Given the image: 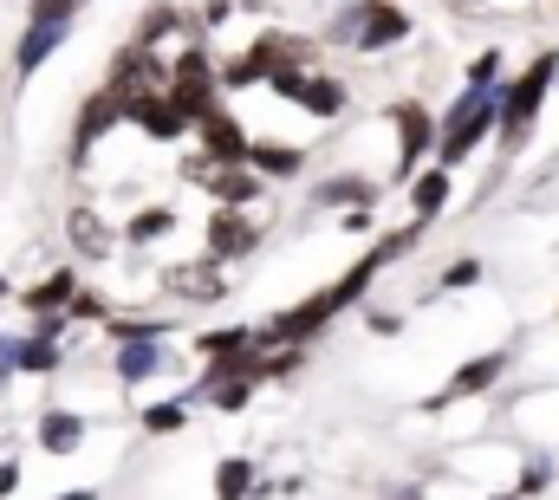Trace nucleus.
Returning <instances> with one entry per match:
<instances>
[{"instance_id":"nucleus-1","label":"nucleus","mask_w":559,"mask_h":500,"mask_svg":"<svg viewBox=\"0 0 559 500\" xmlns=\"http://www.w3.org/2000/svg\"><path fill=\"white\" fill-rule=\"evenodd\" d=\"M319 66H325V52H319L312 33H299V26H261L241 52H228L215 66V79H222V98H235V92L267 85L274 72H319Z\"/></svg>"},{"instance_id":"nucleus-2","label":"nucleus","mask_w":559,"mask_h":500,"mask_svg":"<svg viewBox=\"0 0 559 500\" xmlns=\"http://www.w3.org/2000/svg\"><path fill=\"white\" fill-rule=\"evenodd\" d=\"M554 85H559V46H540L527 66H514V72L495 85V143H501L508 156H521V150L534 143Z\"/></svg>"},{"instance_id":"nucleus-3","label":"nucleus","mask_w":559,"mask_h":500,"mask_svg":"<svg viewBox=\"0 0 559 500\" xmlns=\"http://www.w3.org/2000/svg\"><path fill=\"white\" fill-rule=\"evenodd\" d=\"M215 66H222V52H215L202 33L176 39V52H169V79H163V92H169V105L189 118V130L202 124L209 111H222V105H228V98H222V79H215Z\"/></svg>"},{"instance_id":"nucleus-4","label":"nucleus","mask_w":559,"mask_h":500,"mask_svg":"<svg viewBox=\"0 0 559 500\" xmlns=\"http://www.w3.org/2000/svg\"><path fill=\"white\" fill-rule=\"evenodd\" d=\"M488 136H495V92L462 85V92L449 98V111H436V156H429V163L462 169V163H468Z\"/></svg>"},{"instance_id":"nucleus-5","label":"nucleus","mask_w":559,"mask_h":500,"mask_svg":"<svg viewBox=\"0 0 559 500\" xmlns=\"http://www.w3.org/2000/svg\"><path fill=\"white\" fill-rule=\"evenodd\" d=\"M423 235H429V222H404V228L378 235L371 248L358 253V260H352L338 279H332V306H338V312H358V306L371 299V286H378V279H384V273L404 260V253H417V248H423Z\"/></svg>"},{"instance_id":"nucleus-6","label":"nucleus","mask_w":559,"mask_h":500,"mask_svg":"<svg viewBox=\"0 0 559 500\" xmlns=\"http://www.w3.org/2000/svg\"><path fill=\"white\" fill-rule=\"evenodd\" d=\"M267 92H274L280 105H293V111H306V124H338L345 111H352V79L345 72H332V66H319V72H274L267 79Z\"/></svg>"},{"instance_id":"nucleus-7","label":"nucleus","mask_w":559,"mask_h":500,"mask_svg":"<svg viewBox=\"0 0 559 500\" xmlns=\"http://www.w3.org/2000/svg\"><path fill=\"white\" fill-rule=\"evenodd\" d=\"M176 176H182L189 189H202L215 209H261V202L274 195V182H267V176H254L248 163H202L195 150H182Z\"/></svg>"},{"instance_id":"nucleus-8","label":"nucleus","mask_w":559,"mask_h":500,"mask_svg":"<svg viewBox=\"0 0 559 500\" xmlns=\"http://www.w3.org/2000/svg\"><path fill=\"white\" fill-rule=\"evenodd\" d=\"M384 124H391V136H397V156H391L384 189H404L423 163L436 156V111H429L423 98H391V105H384Z\"/></svg>"},{"instance_id":"nucleus-9","label":"nucleus","mask_w":559,"mask_h":500,"mask_svg":"<svg viewBox=\"0 0 559 500\" xmlns=\"http://www.w3.org/2000/svg\"><path fill=\"white\" fill-rule=\"evenodd\" d=\"M338 26H345V39H352L358 59H384V52H397L417 33L411 7H397V0H352Z\"/></svg>"},{"instance_id":"nucleus-10","label":"nucleus","mask_w":559,"mask_h":500,"mask_svg":"<svg viewBox=\"0 0 559 500\" xmlns=\"http://www.w3.org/2000/svg\"><path fill=\"white\" fill-rule=\"evenodd\" d=\"M332 319H345V312L332 306V286H312L306 299H286L280 312H267V319L254 325V338H261V352H267V345H319V332H325Z\"/></svg>"},{"instance_id":"nucleus-11","label":"nucleus","mask_w":559,"mask_h":500,"mask_svg":"<svg viewBox=\"0 0 559 500\" xmlns=\"http://www.w3.org/2000/svg\"><path fill=\"white\" fill-rule=\"evenodd\" d=\"M111 130H124V92H118V85H92V92L79 98V111H72L66 163H72V169H92V156H98V143H105Z\"/></svg>"},{"instance_id":"nucleus-12","label":"nucleus","mask_w":559,"mask_h":500,"mask_svg":"<svg viewBox=\"0 0 559 500\" xmlns=\"http://www.w3.org/2000/svg\"><path fill=\"white\" fill-rule=\"evenodd\" d=\"M261 248H267V222L254 209H209L202 215V253L215 266H248Z\"/></svg>"},{"instance_id":"nucleus-13","label":"nucleus","mask_w":559,"mask_h":500,"mask_svg":"<svg viewBox=\"0 0 559 500\" xmlns=\"http://www.w3.org/2000/svg\"><path fill=\"white\" fill-rule=\"evenodd\" d=\"M514 371V345H488V352H475V358H462L449 383L436 390V396H423L417 409L423 416H442V409H455V403H468V396H488V390H501V377Z\"/></svg>"},{"instance_id":"nucleus-14","label":"nucleus","mask_w":559,"mask_h":500,"mask_svg":"<svg viewBox=\"0 0 559 500\" xmlns=\"http://www.w3.org/2000/svg\"><path fill=\"white\" fill-rule=\"evenodd\" d=\"M156 286H163V299H176V306H222V299L235 293V279H228V266H215L209 253H189V260H169V266L156 273Z\"/></svg>"},{"instance_id":"nucleus-15","label":"nucleus","mask_w":559,"mask_h":500,"mask_svg":"<svg viewBox=\"0 0 559 500\" xmlns=\"http://www.w3.org/2000/svg\"><path fill=\"white\" fill-rule=\"evenodd\" d=\"M66 241H72V260H92V266H105V260L124 253L118 222H111L98 202H72V209H66Z\"/></svg>"},{"instance_id":"nucleus-16","label":"nucleus","mask_w":559,"mask_h":500,"mask_svg":"<svg viewBox=\"0 0 559 500\" xmlns=\"http://www.w3.org/2000/svg\"><path fill=\"white\" fill-rule=\"evenodd\" d=\"M248 136H254V130L241 124V111H235V105L209 111L202 124L189 130V143H195V156H202V163H248Z\"/></svg>"},{"instance_id":"nucleus-17","label":"nucleus","mask_w":559,"mask_h":500,"mask_svg":"<svg viewBox=\"0 0 559 500\" xmlns=\"http://www.w3.org/2000/svg\"><path fill=\"white\" fill-rule=\"evenodd\" d=\"M391 189H384V176H358V169H338V176H319L312 182V209H325V215H345V209H378Z\"/></svg>"},{"instance_id":"nucleus-18","label":"nucleus","mask_w":559,"mask_h":500,"mask_svg":"<svg viewBox=\"0 0 559 500\" xmlns=\"http://www.w3.org/2000/svg\"><path fill=\"white\" fill-rule=\"evenodd\" d=\"M176 371V352H169V338H131V345H111V377L124 383V390H143L150 377Z\"/></svg>"},{"instance_id":"nucleus-19","label":"nucleus","mask_w":559,"mask_h":500,"mask_svg":"<svg viewBox=\"0 0 559 500\" xmlns=\"http://www.w3.org/2000/svg\"><path fill=\"white\" fill-rule=\"evenodd\" d=\"M79 286H85V279H79V266H72V260H59V266H46L33 286H20V293H13V306H20L26 319H46V312H66Z\"/></svg>"},{"instance_id":"nucleus-20","label":"nucleus","mask_w":559,"mask_h":500,"mask_svg":"<svg viewBox=\"0 0 559 500\" xmlns=\"http://www.w3.org/2000/svg\"><path fill=\"white\" fill-rule=\"evenodd\" d=\"M176 228H182V209H176V202H143V209L124 215L118 241H124V253H150L156 241H169Z\"/></svg>"},{"instance_id":"nucleus-21","label":"nucleus","mask_w":559,"mask_h":500,"mask_svg":"<svg viewBox=\"0 0 559 500\" xmlns=\"http://www.w3.org/2000/svg\"><path fill=\"white\" fill-rule=\"evenodd\" d=\"M66 39H72V26H66V20H26V26H20V46H13V79L26 85V79H33V72H39Z\"/></svg>"},{"instance_id":"nucleus-22","label":"nucleus","mask_w":559,"mask_h":500,"mask_svg":"<svg viewBox=\"0 0 559 500\" xmlns=\"http://www.w3.org/2000/svg\"><path fill=\"white\" fill-rule=\"evenodd\" d=\"M248 169L254 176H267V182H293V176H306V143H293V136H248Z\"/></svg>"},{"instance_id":"nucleus-23","label":"nucleus","mask_w":559,"mask_h":500,"mask_svg":"<svg viewBox=\"0 0 559 500\" xmlns=\"http://www.w3.org/2000/svg\"><path fill=\"white\" fill-rule=\"evenodd\" d=\"M404 195H411V222H442V209L455 202V169H442V163H423L417 176L404 182Z\"/></svg>"},{"instance_id":"nucleus-24","label":"nucleus","mask_w":559,"mask_h":500,"mask_svg":"<svg viewBox=\"0 0 559 500\" xmlns=\"http://www.w3.org/2000/svg\"><path fill=\"white\" fill-rule=\"evenodd\" d=\"M33 442H39L52 462H66V455H79V449H85V416H79V409H66V403H46V409H39V422H33Z\"/></svg>"},{"instance_id":"nucleus-25","label":"nucleus","mask_w":559,"mask_h":500,"mask_svg":"<svg viewBox=\"0 0 559 500\" xmlns=\"http://www.w3.org/2000/svg\"><path fill=\"white\" fill-rule=\"evenodd\" d=\"M189 33H195V26H189V13H182L176 0H156L138 26H131V46H143V52H163V46L189 39Z\"/></svg>"},{"instance_id":"nucleus-26","label":"nucleus","mask_w":559,"mask_h":500,"mask_svg":"<svg viewBox=\"0 0 559 500\" xmlns=\"http://www.w3.org/2000/svg\"><path fill=\"white\" fill-rule=\"evenodd\" d=\"M189 352L209 365V358H235V352H261V338H254V319H228V325H209V332H195L189 338Z\"/></svg>"},{"instance_id":"nucleus-27","label":"nucleus","mask_w":559,"mask_h":500,"mask_svg":"<svg viewBox=\"0 0 559 500\" xmlns=\"http://www.w3.org/2000/svg\"><path fill=\"white\" fill-rule=\"evenodd\" d=\"M66 345L59 338H39V332H13V371L20 377H59L66 371Z\"/></svg>"},{"instance_id":"nucleus-28","label":"nucleus","mask_w":559,"mask_h":500,"mask_svg":"<svg viewBox=\"0 0 559 500\" xmlns=\"http://www.w3.org/2000/svg\"><path fill=\"white\" fill-rule=\"evenodd\" d=\"M111 345H131V338H176V312H111L98 325Z\"/></svg>"},{"instance_id":"nucleus-29","label":"nucleus","mask_w":559,"mask_h":500,"mask_svg":"<svg viewBox=\"0 0 559 500\" xmlns=\"http://www.w3.org/2000/svg\"><path fill=\"white\" fill-rule=\"evenodd\" d=\"M189 409H195L189 390H182V396H156V403L138 409V429L143 436H182V429H189Z\"/></svg>"},{"instance_id":"nucleus-30","label":"nucleus","mask_w":559,"mask_h":500,"mask_svg":"<svg viewBox=\"0 0 559 500\" xmlns=\"http://www.w3.org/2000/svg\"><path fill=\"white\" fill-rule=\"evenodd\" d=\"M254 488H261L254 455H222L215 462V500H254Z\"/></svg>"},{"instance_id":"nucleus-31","label":"nucleus","mask_w":559,"mask_h":500,"mask_svg":"<svg viewBox=\"0 0 559 500\" xmlns=\"http://www.w3.org/2000/svg\"><path fill=\"white\" fill-rule=\"evenodd\" d=\"M501 79H508V52H501V46H481V52L462 66V85H475V92H495Z\"/></svg>"},{"instance_id":"nucleus-32","label":"nucleus","mask_w":559,"mask_h":500,"mask_svg":"<svg viewBox=\"0 0 559 500\" xmlns=\"http://www.w3.org/2000/svg\"><path fill=\"white\" fill-rule=\"evenodd\" d=\"M306 365H312V345H267V352H261L267 383H286V377H299Z\"/></svg>"},{"instance_id":"nucleus-33","label":"nucleus","mask_w":559,"mask_h":500,"mask_svg":"<svg viewBox=\"0 0 559 500\" xmlns=\"http://www.w3.org/2000/svg\"><path fill=\"white\" fill-rule=\"evenodd\" d=\"M468 286H481V260H475V253H455V260L436 273V293H468Z\"/></svg>"},{"instance_id":"nucleus-34","label":"nucleus","mask_w":559,"mask_h":500,"mask_svg":"<svg viewBox=\"0 0 559 500\" xmlns=\"http://www.w3.org/2000/svg\"><path fill=\"white\" fill-rule=\"evenodd\" d=\"M66 319H72V325H105V319H111V299H105L98 286H79L72 306H66Z\"/></svg>"},{"instance_id":"nucleus-35","label":"nucleus","mask_w":559,"mask_h":500,"mask_svg":"<svg viewBox=\"0 0 559 500\" xmlns=\"http://www.w3.org/2000/svg\"><path fill=\"white\" fill-rule=\"evenodd\" d=\"M79 7H85V0H26V20H66V26H72Z\"/></svg>"},{"instance_id":"nucleus-36","label":"nucleus","mask_w":559,"mask_h":500,"mask_svg":"<svg viewBox=\"0 0 559 500\" xmlns=\"http://www.w3.org/2000/svg\"><path fill=\"white\" fill-rule=\"evenodd\" d=\"M540 488H554V468H547V462H527V468H521V488H514V495H540Z\"/></svg>"},{"instance_id":"nucleus-37","label":"nucleus","mask_w":559,"mask_h":500,"mask_svg":"<svg viewBox=\"0 0 559 500\" xmlns=\"http://www.w3.org/2000/svg\"><path fill=\"white\" fill-rule=\"evenodd\" d=\"M365 325H371L378 338H391V332H404V312H365Z\"/></svg>"},{"instance_id":"nucleus-38","label":"nucleus","mask_w":559,"mask_h":500,"mask_svg":"<svg viewBox=\"0 0 559 500\" xmlns=\"http://www.w3.org/2000/svg\"><path fill=\"white\" fill-rule=\"evenodd\" d=\"M338 228H345V235H371V209H345Z\"/></svg>"},{"instance_id":"nucleus-39","label":"nucleus","mask_w":559,"mask_h":500,"mask_svg":"<svg viewBox=\"0 0 559 500\" xmlns=\"http://www.w3.org/2000/svg\"><path fill=\"white\" fill-rule=\"evenodd\" d=\"M13 377H20V371H13V338L0 332V383H13Z\"/></svg>"},{"instance_id":"nucleus-40","label":"nucleus","mask_w":559,"mask_h":500,"mask_svg":"<svg viewBox=\"0 0 559 500\" xmlns=\"http://www.w3.org/2000/svg\"><path fill=\"white\" fill-rule=\"evenodd\" d=\"M20 488V462H0V500Z\"/></svg>"},{"instance_id":"nucleus-41","label":"nucleus","mask_w":559,"mask_h":500,"mask_svg":"<svg viewBox=\"0 0 559 500\" xmlns=\"http://www.w3.org/2000/svg\"><path fill=\"white\" fill-rule=\"evenodd\" d=\"M52 500H98V488H66V495H52Z\"/></svg>"},{"instance_id":"nucleus-42","label":"nucleus","mask_w":559,"mask_h":500,"mask_svg":"<svg viewBox=\"0 0 559 500\" xmlns=\"http://www.w3.org/2000/svg\"><path fill=\"white\" fill-rule=\"evenodd\" d=\"M0 299H13V279H7V273H0Z\"/></svg>"},{"instance_id":"nucleus-43","label":"nucleus","mask_w":559,"mask_h":500,"mask_svg":"<svg viewBox=\"0 0 559 500\" xmlns=\"http://www.w3.org/2000/svg\"><path fill=\"white\" fill-rule=\"evenodd\" d=\"M488 500H527V495H514V488H508V495H488Z\"/></svg>"},{"instance_id":"nucleus-44","label":"nucleus","mask_w":559,"mask_h":500,"mask_svg":"<svg viewBox=\"0 0 559 500\" xmlns=\"http://www.w3.org/2000/svg\"><path fill=\"white\" fill-rule=\"evenodd\" d=\"M449 7H481V0H449Z\"/></svg>"},{"instance_id":"nucleus-45","label":"nucleus","mask_w":559,"mask_h":500,"mask_svg":"<svg viewBox=\"0 0 559 500\" xmlns=\"http://www.w3.org/2000/svg\"><path fill=\"white\" fill-rule=\"evenodd\" d=\"M397 500H423V495H417V488H411V495H397Z\"/></svg>"}]
</instances>
